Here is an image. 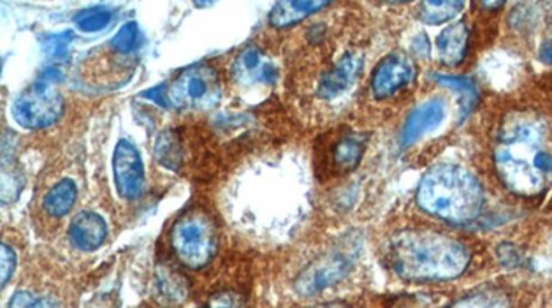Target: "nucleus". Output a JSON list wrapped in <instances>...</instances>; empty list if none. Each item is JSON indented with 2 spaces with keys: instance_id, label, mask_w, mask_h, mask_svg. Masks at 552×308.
<instances>
[{
  "instance_id": "1",
  "label": "nucleus",
  "mask_w": 552,
  "mask_h": 308,
  "mask_svg": "<svg viewBox=\"0 0 552 308\" xmlns=\"http://www.w3.org/2000/svg\"><path fill=\"white\" fill-rule=\"evenodd\" d=\"M496 171L514 194L529 197L542 193L551 173L547 127L528 115L509 118L494 149Z\"/></svg>"
},
{
  "instance_id": "2",
  "label": "nucleus",
  "mask_w": 552,
  "mask_h": 308,
  "mask_svg": "<svg viewBox=\"0 0 552 308\" xmlns=\"http://www.w3.org/2000/svg\"><path fill=\"white\" fill-rule=\"evenodd\" d=\"M468 261L461 241L430 230L400 232L389 247V265L405 280H450L466 270Z\"/></svg>"
},
{
  "instance_id": "3",
  "label": "nucleus",
  "mask_w": 552,
  "mask_h": 308,
  "mask_svg": "<svg viewBox=\"0 0 552 308\" xmlns=\"http://www.w3.org/2000/svg\"><path fill=\"white\" fill-rule=\"evenodd\" d=\"M417 203L424 212L442 221L465 224L479 215L484 194L470 171L454 164H442L422 178Z\"/></svg>"
},
{
  "instance_id": "4",
  "label": "nucleus",
  "mask_w": 552,
  "mask_h": 308,
  "mask_svg": "<svg viewBox=\"0 0 552 308\" xmlns=\"http://www.w3.org/2000/svg\"><path fill=\"white\" fill-rule=\"evenodd\" d=\"M217 245V226L203 210L186 212L171 230V247L186 268L199 270L206 267L213 259Z\"/></svg>"
},
{
  "instance_id": "5",
  "label": "nucleus",
  "mask_w": 552,
  "mask_h": 308,
  "mask_svg": "<svg viewBox=\"0 0 552 308\" xmlns=\"http://www.w3.org/2000/svg\"><path fill=\"white\" fill-rule=\"evenodd\" d=\"M221 95L219 75L208 66L185 69L167 86L169 104L184 112H208L219 104Z\"/></svg>"
},
{
  "instance_id": "6",
  "label": "nucleus",
  "mask_w": 552,
  "mask_h": 308,
  "mask_svg": "<svg viewBox=\"0 0 552 308\" xmlns=\"http://www.w3.org/2000/svg\"><path fill=\"white\" fill-rule=\"evenodd\" d=\"M48 79L39 77L32 86L20 94L11 108L13 118L25 129H44L53 125L64 113V99Z\"/></svg>"
},
{
  "instance_id": "7",
  "label": "nucleus",
  "mask_w": 552,
  "mask_h": 308,
  "mask_svg": "<svg viewBox=\"0 0 552 308\" xmlns=\"http://www.w3.org/2000/svg\"><path fill=\"white\" fill-rule=\"evenodd\" d=\"M113 173L118 194L123 199H138L143 193L145 171L140 152L127 140H120L113 155Z\"/></svg>"
},
{
  "instance_id": "8",
  "label": "nucleus",
  "mask_w": 552,
  "mask_h": 308,
  "mask_svg": "<svg viewBox=\"0 0 552 308\" xmlns=\"http://www.w3.org/2000/svg\"><path fill=\"white\" fill-rule=\"evenodd\" d=\"M415 77V64L400 53L385 57L375 69L371 90L376 99H387Z\"/></svg>"
},
{
  "instance_id": "9",
  "label": "nucleus",
  "mask_w": 552,
  "mask_h": 308,
  "mask_svg": "<svg viewBox=\"0 0 552 308\" xmlns=\"http://www.w3.org/2000/svg\"><path fill=\"white\" fill-rule=\"evenodd\" d=\"M232 75L240 85H245V86H250L256 83L275 85L278 77V71L271 64V60H267L258 48L252 46L238 55L232 66Z\"/></svg>"
},
{
  "instance_id": "10",
  "label": "nucleus",
  "mask_w": 552,
  "mask_h": 308,
  "mask_svg": "<svg viewBox=\"0 0 552 308\" xmlns=\"http://www.w3.org/2000/svg\"><path fill=\"white\" fill-rule=\"evenodd\" d=\"M447 116V104L442 99H430L421 104L412 115L408 116L403 127V145L408 147L421 140L424 134L439 129Z\"/></svg>"
},
{
  "instance_id": "11",
  "label": "nucleus",
  "mask_w": 552,
  "mask_h": 308,
  "mask_svg": "<svg viewBox=\"0 0 552 308\" xmlns=\"http://www.w3.org/2000/svg\"><path fill=\"white\" fill-rule=\"evenodd\" d=\"M108 236V226L104 219L94 212L77 213L69 228V238L79 250L99 249Z\"/></svg>"
},
{
  "instance_id": "12",
  "label": "nucleus",
  "mask_w": 552,
  "mask_h": 308,
  "mask_svg": "<svg viewBox=\"0 0 552 308\" xmlns=\"http://www.w3.org/2000/svg\"><path fill=\"white\" fill-rule=\"evenodd\" d=\"M361 66H363V62L357 55H352V53L345 55L332 68L331 71H328L321 79L319 95L322 99H332V97L343 94L354 83V79L357 77Z\"/></svg>"
},
{
  "instance_id": "13",
  "label": "nucleus",
  "mask_w": 552,
  "mask_h": 308,
  "mask_svg": "<svg viewBox=\"0 0 552 308\" xmlns=\"http://www.w3.org/2000/svg\"><path fill=\"white\" fill-rule=\"evenodd\" d=\"M331 2L332 0H280L269 13V23L275 29L293 27Z\"/></svg>"
},
{
  "instance_id": "14",
  "label": "nucleus",
  "mask_w": 552,
  "mask_h": 308,
  "mask_svg": "<svg viewBox=\"0 0 552 308\" xmlns=\"http://www.w3.org/2000/svg\"><path fill=\"white\" fill-rule=\"evenodd\" d=\"M345 270V263L328 258L324 261H321L319 265L312 267L310 270L304 271L295 287L297 291H301L303 294H315L317 291H322L324 287L331 285L336 278H339Z\"/></svg>"
},
{
  "instance_id": "15",
  "label": "nucleus",
  "mask_w": 552,
  "mask_h": 308,
  "mask_svg": "<svg viewBox=\"0 0 552 308\" xmlns=\"http://www.w3.org/2000/svg\"><path fill=\"white\" fill-rule=\"evenodd\" d=\"M437 50L440 62L445 66H457L463 62L468 50V29L466 25L456 23L443 31L437 39Z\"/></svg>"
},
{
  "instance_id": "16",
  "label": "nucleus",
  "mask_w": 552,
  "mask_h": 308,
  "mask_svg": "<svg viewBox=\"0 0 552 308\" xmlns=\"http://www.w3.org/2000/svg\"><path fill=\"white\" fill-rule=\"evenodd\" d=\"M76 195H77V189L73 180H62L44 195L42 208L51 217H64L66 213L71 212L76 203Z\"/></svg>"
},
{
  "instance_id": "17",
  "label": "nucleus",
  "mask_w": 552,
  "mask_h": 308,
  "mask_svg": "<svg viewBox=\"0 0 552 308\" xmlns=\"http://www.w3.org/2000/svg\"><path fill=\"white\" fill-rule=\"evenodd\" d=\"M466 0H422L419 16L428 25H442L454 20Z\"/></svg>"
},
{
  "instance_id": "18",
  "label": "nucleus",
  "mask_w": 552,
  "mask_h": 308,
  "mask_svg": "<svg viewBox=\"0 0 552 308\" xmlns=\"http://www.w3.org/2000/svg\"><path fill=\"white\" fill-rule=\"evenodd\" d=\"M365 152V141L359 134H347L343 138H339L332 149V159H334V164L339 168V169H345V171H350L354 168H357L361 157Z\"/></svg>"
},
{
  "instance_id": "19",
  "label": "nucleus",
  "mask_w": 552,
  "mask_h": 308,
  "mask_svg": "<svg viewBox=\"0 0 552 308\" xmlns=\"http://www.w3.org/2000/svg\"><path fill=\"white\" fill-rule=\"evenodd\" d=\"M155 155H157V159L162 166H166L173 171H176L180 168L182 152H180V145H178V140H176L173 131H167V132L158 136L157 145H155Z\"/></svg>"
},
{
  "instance_id": "20",
  "label": "nucleus",
  "mask_w": 552,
  "mask_h": 308,
  "mask_svg": "<svg viewBox=\"0 0 552 308\" xmlns=\"http://www.w3.org/2000/svg\"><path fill=\"white\" fill-rule=\"evenodd\" d=\"M71 42L73 32H62V34H51L41 39L42 53L51 62H68L71 55Z\"/></svg>"
},
{
  "instance_id": "21",
  "label": "nucleus",
  "mask_w": 552,
  "mask_h": 308,
  "mask_svg": "<svg viewBox=\"0 0 552 308\" xmlns=\"http://www.w3.org/2000/svg\"><path fill=\"white\" fill-rule=\"evenodd\" d=\"M111 14L110 9L106 7H90L85 9L81 13H77V16L74 18L76 27L81 32H101L103 29H106L110 25Z\"/></svg>"
},
{
  "instance_id": "22",
  "label": "nucleus",
  "mask_w": 552,
  "mask_h": 308,
  "mask_svg": "<svg viewBox=\"0 0 552 308\" xmlns=\"http://www.w3.org/2000/svg\"><path fill=\"white\" fill-rule=\"evenodd\" d=\"M437 81L447 86V88H452L456 90L457 94H461V106H463V112L465 115H468L470 108L474 106L475 103V97H477V88H475V83L468 77H437Z\"/></svg>"
},
{
  "instance_id": "23",
  "label": "nucleus",
  "mask_w": 552,
  "mask_h": 308,
  "mask_svg": "<svg viewBox=\"0 0 552 308\" xmlns=\"http://www.w3.org/2000/svg\"><path fill=\"white\" fill-rule=\"evenodd\" d=\"M158 287L166 298L175 300V302H182L186 294L184 278L178 273L166 270V268L158 270Z\"/></svg>"
},
{
  "instance_id": "24",
  "label": "nucleus",
  "mask_w": 552,
  "mask_h": 308,
  "mask_svg": "<svg viewBox=\"0 0 552 308\" xmlns=\"http://www.w3.org/2000/svg\"><path fill=\"white\" fill-rule=\"evenodd\" d=\"M140 42V27L136 22L125 23L111 39V48L118 53H131Z\"/></svg>"
},
{
  "instance_id": "25",
  "label": "nucleus",
  "mask_w": 552,
  "mask_h": 308,
  "mask_svg": "<svg viewBox=\"0 0 552 308\" xmlns=\"http://www.w3.org/2000/svg\"><path fill=\"white\" fill-rule=\"evenodd\" d=\"M0 250H2V254H0V259H2V276H0V282H2V287H5L9 278H11V275H13V271H14V267H16V256H14L13 249L7 247L5 243H2Z\"/></svg>"
},
{
  "instance_id": "26",
  "label": "nucleus",
  "mask_w": 552,
  "mask_h": 308,
  "mask_svg": "<svg viewBox=\"0 0 552 308\" xmlns=\"http://www.w3.org/2000/svg\"><path fill=\"white\" fill-rule=\"evenodd\" d=\"M141 97H148V99L155 101L157 104H160V106H164V108H169V106H171V104H169V99H167V88H166L164 85L155 86V88H151V90L143 92Z\"/></svg>"
},
{
  "instance_id": "27",
  "label": "nucleus",
  "mask_w": 552,
  "mask_h": 308,
  "mask_svg": "<svg viewBox=\"0 0 552 308\" xmlns=\"http://www.w3.org/2000/svg\"><path fill=\"white\" fill-rule=\"evenodd\" d=\"M413 50H415L417 55L428 57V55H430V42H428V38H426V36H421V41H415Z\"/></svg>"
},
{
  "instance_id": "28",
  "label": "nucleus",
  "mask_w": 552,
  "mask_h": 308,
  "mask_svg": "<svg viewBox=\"0 0 552 308\" xmlns=\"http://www.w3.org/2000/svg\"><path fill=\"white\" fill-rule=\"evenodd\" d=\"M480 5L485 9H498L500 5L505 4V0H479Z\"/></svg>"
},
{
  "instance_id": "29",
  "label": "nucleus",
  "mask_w": 552,
  "mask_h": 308,
  "mask_svg": "<svg viewBox=\"0 0 552 308\" xmlns=\"http://www.w3.org/2000/svg\"><path fill=\"white\" fill-rule=\"evenodd\" d=\"M546 62L551 64V42H546Z\"/></svg>"
},
{
  "instance_id": "30",
  "label": "nucleus",
  "mask_w": 552,
  "mask_h": 308,
  "mask_svg": "<svg viewBox=\"0 0 552 308\" xmlns=\"http://www.w3.org/2000/svg\"><path fill=\"white\" fill-rule=\"evenodd\" d=\"M384 2H389V4H405V2H410V0H384Z\"/></svg>"
},
{
  "instance_id": "31",
  "label": "nucleus",
  "mask_w": 552,
  "mask_h": 308,
  "mask_svg": "<svg viewBox=\"0 0 552 308\" xmlns=\"http://www.w3.org/2000/svg\"><path fill=\"white\" fill-rule=\"evenodd\" d=\"M208 2H212V0H195V4H197V5H206Z\"/></svg>"
}]
</instances>
